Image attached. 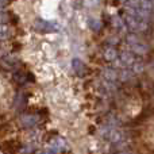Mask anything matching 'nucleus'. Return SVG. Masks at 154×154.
Here are the masks:
<instances>
[{
  "label": "nucleus",
  "instance_id": "obj_3",
  "mask_svg": "<svg viewBox=\"0 0 154 154\" xmlns=\"http://www.w3.org/2000/svg\"><path fill=\"white\" fill-rule=\"evenodd\" d=\"M20 122H22V125L26 126V127H32V126L37 125L38 118L32 116V115H24V116H22Z\"/></svg>",
  "mask_w": 154,
  "mask_h": 154
},
{
  "label": "nucleus",
  "instance_id": "obj_10",
  "mask_svg": "<svg viewBox=\"0 0 154 154\" xmlns=\"http://www.w3.org/2000/svg\"><path fill=\"white\" fill-rule=\"evenodd\" d=\"M104 77H106L108 81H114V80L116 79V73H115V70H112V69H106Z\"/></svg>",
  "mask_w": 154,
  "mask_h": 154
},
{
  "label": "nucleus",
  "instance_id": "obj_14",
  "mask_svg": "<svg viewBox=\"0 0 154 154\" xmlns=\"http://www.w3.org/2000/svg\"><path fill=\"white\" fill-rule=\"evenodd\" d=\"M41 154H57V152L54 149H51V147H48V149H45Z\"/></svg>",
  "mask_w": 154,
  "mask_h": 154
},
{
  "label": "nucleus",
  "instance_id": "obj_15",
  "mask_svg": "<svg viewBox=\"0 0 154 154\" xmlns=\"http://www.w3.org/2000/svg\"><path fill=\"white\" fill-rule=\"evenodd\" d=\"M3 5H4V0H0V8H2Z\"/></svg>",
  "mask_w": 154,
  "mask_h": 154
},
{
  "label": "nucleus",
  "instance_id": "obj_13",
  "mask_svg": "<svg viewBox=\"0 0 154 154\" xmlns=\"http://www.w3.org/2000/svg\"><path fill=\"white\" fill-rule=\"evenodd\" d=\"M130 77H131V75H130V72H128V70H123L122 75H120V79L125 80V81H127Z\"/></svg>",
  "mask_w": 154,
  "mask_h": 154
},
{
  "label": "nucleus",
  "instance_id": "obj_12",
  "mask_svg": "<svg viewBox=\"0 0 154 154\" xmlns=\"http://www.w3.org/2000/svg\"><path fill=\"white\" fill-rule=\"evenodd\" d=\"M4 65L7 68H14L16 65V61L12 58V57H7V58H4Z\"/></svg>",
  "mask_w": 154,
  "mask_h": 154
},
{
  "label": "nucleus",
  "instance_id": "obj_9",
  "mask_svg": "<svg viewBox=\"0 0 154 154\" xmlns=\"http://www.w3.org/2000/svg\"><path fill=\"white\" fill-rule=\"evenodd\" d=\"M8 37V27L4 23H0V41L5 39Z\"/></svg>",
  "mask_w": 154,
  "mask_h": 154
},
{
  "label": "nucleus",
  "instance_id": "obj_11",
  "mask_svg": "<svg viewBox=\"0 0 154 154\" xmlns=\"http://www.w3.org/2000/svg\"><path fill=\"white\" fill-rule=\"evenodd\" d=\"M104 57H106L108 61H114V60L116 58V51H115L114 49H108V50L104 53Z\"/></svg>",
  "mask_w": 154,
  "mask_h": 154
},
{
  "label": "nucleus",
  "instance_id": "obj_8",
  "mask_svg": "<svg viewBox=\"0 0 154 154\" xmlns=\"http://www.w3.org/2000/svg\"><path fill=\"white\" fill-rule=\"evenodd\" d=\"M111 141L112 142H119L120 139H122V133H120L119 130H116V128H114V130H111Z\"/></svg>",
  "mask_w": 154,
  "mask_h": 154
},
{
  "label": "nucleus",
  "instance_id": "obj_2",
  "mask_svg": "<svg viewBox=\"0 0 154 154\" xmlns=\"http://www.w3.org/2000/svg\"><path fill=\"white\" fill-rule=\"evenodd\" d=\"M127 23L128 26L131 27V29L134 30H138V31H142V30H145V23L141 20L139 18H135V12L133 14V15H128L127 16Z\"/></svg>",
  "mask_w": 154,
  "mask_h": 154
},
{
  "label": "nucleus",
  "instance_id": "obj_5",
  "mask_svg": "<svg viewBox=\"0 0 154 154\" xmlns=\"http://www.w3.org/2000/svg\"><path fill=\"white\" fill-rule=\"evenodd\" d=\"M88 27H89L91 30H93V31H97V30L101 27V23H100V20H97V19L89 18L88 19Z\"/></svg>",
  "mask_w": 154,
  "mask_h": 154
},
{
  "label": "nucleus",
  "instance_id": "obj_1",
  "mask_svg": "<svg viewBox=\"0 0 154 154\" xmlns=\"http://www.w3.org/2000/svg\"><path fill=\"white\" fill-rule=\"evenodd\" d=\"M128 46H130L135 53H139V54L145 53L147 49V46L145 45L141 39H138V38H135V37H128Z\"/></svg>",
  "mask_w": 154,
  "mask_h": 154
},
{
  "label": "nucleus",
  "instance_id": "obj_6",
  "mask_svg": "<svg viewBox=\"0 0 154 154\" xmlns=\"http://www.w3.org/2000/svg\"><path fill=\"white\" fill-rule=\"evenodd\" d=\"M50 147H51V149H54L56 152H60V150H62L65 147V143H64V141H62V139L57 138V139H54V141L51 142Z\"/></svg>",
  "mask_w": 154,
  "mask_h": 154
},
{
  "label": "nucleus",
  "instance_id": "obj_7",
  "mask_svg": "<svg viewBox=\"0 0 154 154\" xmlns=\"http://www.w3.org/2000/svg\"><path fill=\"white\" fill-rule=\"evenodd\" d=\"M72 66H73V69H75L76 72L81 73L82 70H84L85 65H84V62H82L81 60H79V58H75V60H73V61H72Z\"/></svg>",
  "mask_w": 154,
  "mask_h": 154
},
{
  "label": "nucleus",
  "instance_id": "obj_4",
  "mask_svg": "<svg viewBox=\"0 0 154 154\" xmlns=\"http://www.w3.org/2000/svg\"><path fill=\"white\" fill-rule=\"evenodd\" d=\"M120 58H122V62L125 65H130L134 62V56L131 53H128V51H123L122 56H120Z\"/></svg>",
  "mask_w": 154,
  "mask_h": 154
}]
</instances>
